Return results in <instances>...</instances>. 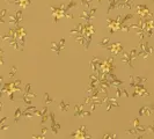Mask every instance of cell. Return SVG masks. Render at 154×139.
<instances>
[{
    "mask_svg": "<svg viewBox=\"0 0 154 139\" xmlns=\"http://www.w3.org/2000/svg\"><path fill=\"white\" fill-rule=\"evenodd\" d=\"M51 102H52V100L49 98V94H44V103L49 104V103H51Z\"/></svg>",
    "mask_w": 154,
    "mask_h": 139,
    "instance_id": "obj_2",
    "label": "cell"
},
{
    "mask_svg": "<svg viewBox=\"0 0 154 139\" xmlns=\"http://www.w3.org/2000/svg\"><path fill=\"white\" fill-rule=\"evenodd\" d=\"M107 44H109V38H106V40H103V42L100 43V45H107Z\"/></svg>",
    "mask_w": 154,
    "mask_h": 139,
    "instance_id": "obj_4",
    "label": "cell"
},
{
    "mask_svg": "<svg viewBox=\"0 0 154 139\" xmlns=\"http://www.w3.org/2000/svg\"><path fill=\"white\" fill-rule=\"evenodd\" d=\"M50 115H51V119H52V132H54L55 135H57V133H58V129H59V125L57 124V123H55V119H54V114L51 112Z\"/></svg>",
    "mask_w": 154,
    "mask_h": 139,
    "instance_id": "obj_1",
    "label": "cell"
},
{
    "mask_svg": "<svg viewBox=\"0 0 154 139\" xmlns=\"http://www.w3.org/2000/svg\"><path fill=\"white\" fill-rule=\"evenodd\" d=\"M67 107H69V103L64 104V101H61V103H60V109H61L63 111H65V110H67V109H69Z\"/></svg>",
    "mask_w": 154,
    "mask_h": 139,
    "instance_id": "obj_3",
    "label": "cell"
}]
</instances>
